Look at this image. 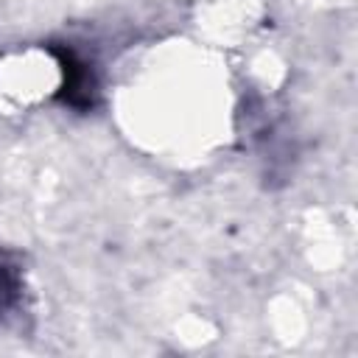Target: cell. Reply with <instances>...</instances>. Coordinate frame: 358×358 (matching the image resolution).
<instances>
[{"mask_svg":"<svg viewBox=\"0 0 358 358\" xmlns=\"http://www.w3.org/2000/svg\"><path fill=\"white\" fill-rule=\"evenodd\" d=\"M56 56L62 64V101L76 109H90L95 103V92H98L92 67L81 56H76L73 50H64V48H59Z\"/></svg>","mask_w":358,"mask_h":358,"instance_id":"1","label":"cell"},{"mask_svg":"<svg viewBox=\"0 0 358 358\" xmlns=\"http://www.w3.org/2000/svg\"><path fill=\"white\" fill-rule=\"evenodd\" d=\"M22 291H25V271L20 255L0 246V322L20 308Z\"/></svg>","mask_w":358,"mask_h":358,"instance_id":"2","label":"cell"}]
</instances>
